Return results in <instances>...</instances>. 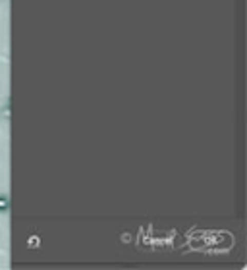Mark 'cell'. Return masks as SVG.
<instances>
[{
    "mask_svg": "<svg viewBox=\"0 0 247 270\" xmlns=\"http://www.w3.org/2000/svg\"><path fill=\"white\" fill-rule=\"evenodd\" d=\"M10 208V201L4 193H0V213H6Z\"/></svg>",
    "mask_w": 247,
    "mask_h": 270,
    "instance_id": "1",
    "label": "cell"
}]
</instances>
